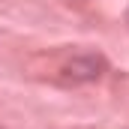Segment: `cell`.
<instances>
[{"mask_svg": "<svg viewBox=\"0 0 129 129\" xmlns=\"http://www.w3.org/2000/svg\"><path fill=\"white\" fill-rule=\"evenodd\" d=\"M102 69H105V63L99 57H93V54H87V57H75L72 63L66 66V75L72 81H90V78L102 75Z\"/></svg>", "mask_w": 129, "mask_h": 129, "instance_id": "obj_1", "label": "cell"}, {"mask_svg": "<svg viewBox=\"0 0 129 129\" xmlns=\"http://www.w3.org/2000/svg\"><path fill=\"white\" fill-rule=\"evenodd\" d=\"M126 15H129V12H126Z\"/></svg>", "mask_w": 129, "mask_h": 129, "instance_id": "obj_2", "label": "cell"}]
</instances>
